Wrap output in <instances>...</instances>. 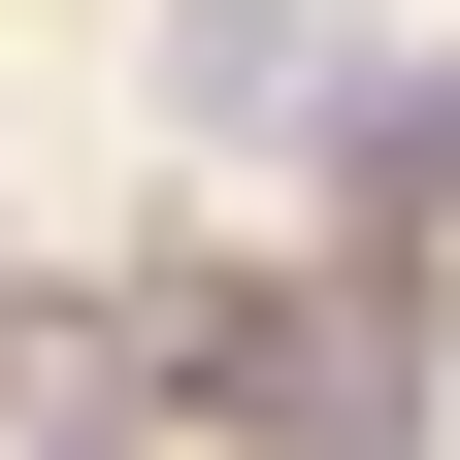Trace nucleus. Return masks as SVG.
<instances>
[{
    "label": "nucleus",
    "mask_w": 460,
    "mask_h": 460,
    "mask_svg": "<svg viewBox=\"0 0 460 460\" xmlns=\"http://www.w3.org/2000/svg\"><path fill=\"white\" fill-rule=\"evenodd\" d=\"M296 33H329V0H164V99L230 132V99H296Z\"/></svg>",
    "instance_id": "obj_1"
}]
</instances>
